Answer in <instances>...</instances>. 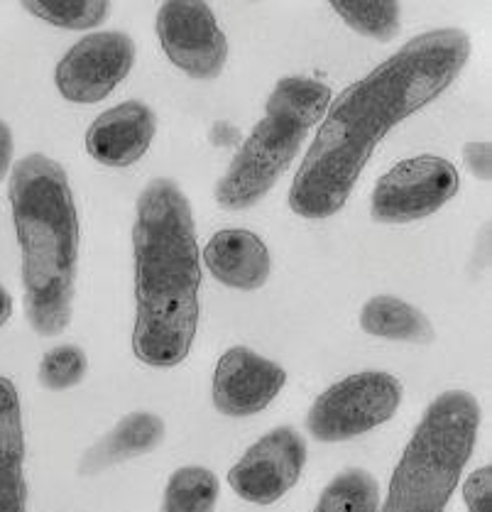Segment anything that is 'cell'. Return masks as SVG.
Listing matches in <instances>:
<instances>
[{
    "mask_svg": "<svg viewBox=\"0 0 492 512\" xmlns=\"http://www.w3.org/2000/svg\"><path fill=\"white\" fill-rule=\"evenodd\" d=\"M470 37L444 27L414 37L328 103L324 125L289 189V209L304 219H328L346 206L370 155L404 118L436 101L463 72Z\"/></svg>",
    "mask_w": 492,
    "mask_h": 512,
    "instance_id": "obj_1",
    "label": "cell"
},
{
    "mask_svg": "<svg viewBox=\"0 0 492 512\" xmlns=\"http://www.w3.org/2000/svg\"><path fill=\"white\" fill-rule=\"evenodd\" d=\"M133 351L152 368L179 366L199 326L201 263L191 204L172 179L142 189L133 226Z\"/></svg>",
    "mask_w": 492,
    "mask_h": 512,
    "instance_id": "obj_2",
    "label": "cell"
},
{
    "mask_svg": "<svg viewBox=\"0 0 492 512\" xmlns=\"http://www.w3.org/2000/svg\"><path fill=\"white\" fill-rule=\"evenodd\" d=\"M8 199L23 250L25 317L40 336H59L71 321L79 265V214L67 172L45 155H27L13 167Z\"/></svg>",
    "mask_w": 492,
    "mask_h": 512,
    "instance_id": "obj_3",
    "label": "cell"
},
{
    "mask_svg": "<svg viewBox=\"0 0 492 512\" xmlns=\"http://www.w3.org/2000/svg\"><path fill=\"white\" fill-rule=\"evenodd\" d=\"M480 417L466 390L436 397L392 473L382 512H444L475 449Z\"/></svg>",
    "mask_w": 492,
    "mask_h": 512,
    "instance_id": "obj_4",
    "label": "cell"
},
{
    "mask_svg": "<svg viewBox=\"0 0 492 512\" xmlns=\"http://www.w3.org/2000/svg\"><path fill=\"white\" fill-rule=\"evenodd\" d=\"M331 89L306 76H284L267 98L265 116L216 182V201L226 211L260 204L280 182L302 147L306 133L324 118Z\"/></svg>",
    "mask_w": 492,
    "mask_h": 512,
    "instance_id": "obj_5",
    "label": "cell"
},
{
    "mask_svg": "<svg viewBox=\"0 0 492 512\" xmlns=\"http://www.w3.org/2000/svg\"><path fill=\"white\" fill-rule=\"evenodd\" d=\"M402 405V385L380 370L348 375L316 397L306 429L319 441L355 439L395 417Z\"/></svg>",
    "mask_w": 492,
    "mask_h": 512,
    "instance_id": "obj_6",
    "label": "cell"
},
{
    "mask_svg": "<svg viewBox=\"0 0 492 512\" xmlns=\"http://www.w3.org/2000/svg\"><path fill=\"white\" fill-rule=\"evenodd\" d=\"M458 172L436 155H419L377 179L370 214L377 223H412L436 214L458 194Z\"/></svg>",
    "mask_w": 492,
    "mask_h": 512,
    "instance_id": "obj_7",
    "label": "cell"
},
{
    "mask_svg": "<svg viewBox=\"0 0 492 512\" xmlns=\"http://www.w3.org/2000/svg\"><path fill=\"white\" fill-rule=\"evenodd\" d=\"M169 62L191 79H216L228 59V40L206 0H164L155 20Z\"/></svg>",
    "mask_w": 492,
    "mask_h": 512,
    "instance_id": "obj_8",
    "label": "cell"
},
{
    "mask_svg": "<svg viewBox=\"0 0 492 512\" xmlns=\"http://www.w3.org/2000/svg\"><path fill=\"white\" fill-rule=\"evenodd\" d=\"M135 42L125 32H94L76 42L54 69L59 94L71 103H98L130 74Z\"/></svg>",
    "mask_w": 492,
    "mask_h": 512,
    "instance_id": "obj_9",
    "label": "cell"
},
{
    "mask_svg": "<svg viewBox=\"0 0 492 512\" xmlns=\"http://www.w3.org/2000/svg\"><path fill=\"white\" fill-rule=\"evenodd\" d=\"M304 437L294 427H277L255 441L228 473L235 495L255 505H272L302 478Z\"/></svg>",
    "mask_w": 492,
    "mask_h": 512,
    "instance_id": "obj_10",
    "label": "cell"
},
{
    "mask_svg": "<svg viewBox=\"0 0 492 512\" xmlns=\"http://www.w3.org/2000/svg\"><path fill=\"white\" fill-rule=\"evenodd\" d=\"M287 383V373L275 361L235 346L218 358L213 373V405L226 417H250L265 410Z\"/></svg>",
    "mask_w": 492,
    "mask_h": 512,
    "instance_id": "obj_11",
    "label": "cell"
},
{
    "mask_svg": "<svg viewBox=\"0 0 492 512\" xmlns=\"http://www.w3.org/2000/svg\"><path fill=\"white\" fill-rule=\"evenodd\" d=\"M157 118L150 106L140 101H125L108 108L86 133V150L106 167H130L150 150L155 138Z\"/></svg>",
    "mask_w": 492,
    "mask_h": 512,
    "instance_id": "obj_12",
    "label": "cell"
},
{
    "mask_svg": "<svg viewBox=\"0 0 492 512\" xmlns=\"http://www.w3.org/2000/svg\"><path fill=\"white\" fill-rule=\"evenodd\" d=\"M204 263L221 285L233 290H260L270 277V250L245 228H226L206 243Z\"/></svg>",
    "mask_w": 492,
    "mask_h": 512,
    "instance_id": "obj_13",
    "label": "cell"
},
{
    "mask_svg": "<svg viewBox=\"0 0 492 512\" xmlns=\"http://www.w3.org/2000/svg\"><path fill=\"white\" fill-rule=\"evenodd\" d=\"M25 434L13 380L0 378V512H27Z\"/></svg>",
    "mask_w": 492,
    "mask_h": 512,
    "instance_id": "obj_14",
    "label": "cell"
},
{
    "mask_svg": "<svg viewBox=\"0 0 492 512\" xmlns=\"http://www.w3.org/2000/svg\"><path fill=\"white\" fill-rule=\"evenodd\" d=\"M164 422L152 412H133L116 424L108 437H103L94 449L86 451L81 459V473L94 476V473L106 471L108 466L123 464V461L135 459V456L150 454L152 449L162 444Z\"/></svg>",
    "mask_w": 492,
    "mask_h": 512,
    "instance_id": "obj_15",
    "label": "cell"
},
{
    "mask_svg": "<svg viewBox=\"0 0 492 512\" xmlns=\"http://www.w3.org/2000/svg\"><path fill=\"white\" fill-rule=\"evenodd\" d=\"M360 329L370 336L390 341H409V343H431L434 341V326L409 302L380 294L373 297L360 312Z\"/></svg>",
    "mask_w": 492,
    "mask_h": 512,
    "instance_id": "obj_16",
    "label": "cell"
},
{
    "mask_svg": "<svg viewBox=\"0 0 492 512\" xmlns=\"http://www.w3.org/2000/svg\"><path fill=\"white\" fill-rule=\"evenodd\" d=\"M218 493L216 473L204 466H184L167 481L160 512H213Z\"/></svg>",
    "mask_w": 492,
    "mask_h": 512,
    "instance_id": "obj_17",
    "label": "cell"
},
{
    "mask_svg": "<svg viewBox=\"0 0 492 512\" xmlns=\"http://www.w3.org/2000/svg\"><path fill=\"white\" fill-rule=\"evenodd\" d=\"M351 30L377 42L395 40L402 15L399 0H328Z\"/></svg>",
    "mask_w": 492,
    "mask_h": 512,
    "instance_id": "obj_18",
    "label": "cell"
},
{
    "mask_svg": "<svg viewBox=\"0 0 492 512\" xmlns=\"http://www.w3.org/2000/svg\"><path fill=\"white\" fill-rule=\"evenodd\" d=\"M314 512H380V488L363 468H346L324 488Z\"/></svg>",
    "mask_w": 492,
    "mask_h": 512,
    "instance_id": "obj_19",
    "label": "cell"
},
{
    "mask_svg": "<svg viewBox=\"0 0 492 512\" xmlns=\"http://www.w3.org/2000/svg\"><path fill=\"white\" fill-rule=\"evenodd\" d=\"M23 8L62 30H94L111 13V0H20Z\"/></svg>",
    "mask_w": 492,
    "mask_h": 512,
    "instance_id": "obj_20",
    "label": "cell"
},
{
    "mask_svg": "<svg viewBox=\"0 0 492 512\" xmlns=\"http://www.w3.org/2000/svg\"><path fill=\"white\" fill-rule=\"evenodd\" d=\"M89 361L79 346H57L42 356L40 363V385L47 390H69L84 380Z\"/></svg>",
    "mask_w": 492,
    "mask_h": 512,
    "instance_id": "obj_21",
    "label": "cell"
},
{
    "mask_svg": "<svg viewBox=\"0 0 492 512\" xmlns=\"http://www.w3.org/2000/svg\"><path fill=\"white\" fill-rule=\"evenodd\" d=\"M463 500L470 512H492V468L473 471L463 483Z\"/></svg>",
    "mask_w": 492,
    "mask_h": 512,
    "instance_id": "obj_22",
    "label": "cell"
},
{
    "mask_svg": "<svg viewBox=\"0 0 492 512\" xmlns=\"http://www.w3.org/2000/svg\"><path fill=\"white\" fill-rule=\"evenodd\" d=\"M463 160H466L468 170L483 182L492 179V147L490 143H468L463 147Z\"/></svg>",
    "mask_w": 492,
    "mask_h": 512,
    "instance_id": "obj_23",
    "label": "cell"
},
{
    "mask_svg": "<svg viewBox=\"0 0 492 512\" xmlns=\"http://www.w3.org/2000/svg\"><path fill=\"white\" fill-rule=\"evenodd\" d=\"M10 160H13V133L0 121V182L10 170Z\"/></svg>",
    "mask_w": 492,
    "mask_h": 512,
    "instance_id": "obj_24",
    "label": "cell"
},
{
    "mask_svg": "<svg viewBox=\"0 0 492 512\" xmlns=\"http://www.w3.org/2000/svg\"><path fill=\"white\" fill-rule=\"evenodd\" d=\"M10 314H13V299H10L8 290L0 285V326L10 319Z\"/></svg>",
    "mask_w": 492,
    "mask_h": 512,
    "instance_id": "obj_25",
    "label": "cell"
}]
</instances>
